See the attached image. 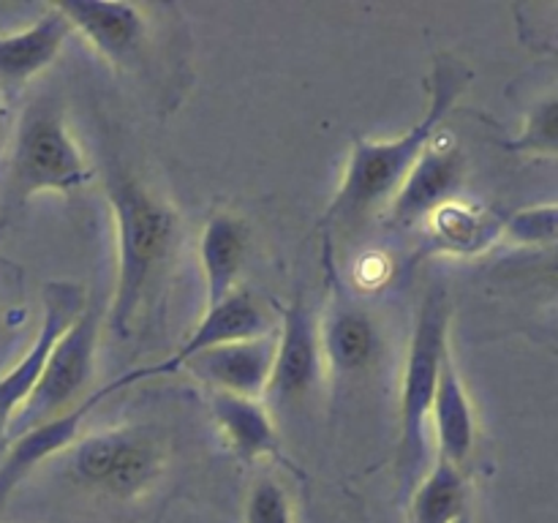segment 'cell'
I'll list each match as a JSON object with an SVG mask.
<instances>
[{"mask_svg": "<svg viewBox=\"0 0 558 523\" xmlns=\"http://www.w3.org/2000/svg\"><path fill=\"white\" fill-rule=\"evenodd\" d=\"M104 188L112 210L114 248H118L109 327L118 336H125L147 289L178 245L180 216L167 199L153 194L134 172H129L114 158L104 169Z\"/></svg>", "mask_w": 558, "mask_h": 523, "instance_id": "cell-1", "label": "cell"}, {"mask_svg": "<svg viewBox=\"0 0 558 523\" xmlns=\"http://www.w3.org/2000/svg\"><path fill=\"white\" fill-rule=\"evenodd\" d=\"M466 65L461 60L436 58L430 71V90L425 114L396 139H357L349 153L347 169H343L341 185L332 196L327 216L330 218H360L368 216L376 207L387 205L398 185L407 180L409 169L417 163L425 147L439 136L441 123L456 107L458 98L469 87Z\"/></svg>", "mask_w": 558, "mask_h": 523, "instance_id": "cell-2", "label": "cell"}, {"mask_svg": "<svg viewBox=\"0 0 558 523\" xmlns=\"http://www.w3.org/2000/svg\"><path fill=\"white\" fill-rule=\"evenodd\" d=\"M93 180L80 145L65 125L63 109L49 98L33 101L14 131L9 188L16 202L36 194H74Z\"/></svg>", "mask_w": 558, "mask_h": 523, "instance_id": "cell-3", "label": "cell"}, {"mask_svg": "<svg viewBox=\"0 0 558 523\" xmlns=\"http://www.w3.org/2000/svg\"><path fill=\"white\" fill-rule=\"evenodd\" d=\"M450 316L445 289L436 287L425 294L417 319H414L407 368H403L401 409H398V423H401L398 458H401V469L407 479L417 477L420 466H423L425 423H428L441 363L450 354Z\"/></svg>", "mask_w": 558, "mask_h": 523, "instance_id": "cell-4", "label": "cell"}, {"mask_svg": "<svg viewBox=\"0 0 558 523\" xmlns=\"http://www.w3.org/2000/svg\"><path fill=\"white\" fill-rule=\"evenodd\" d=\"M98 338H101V314L96 305H85L49 352L41 379L25 406L14 414L5 439L11 441L14 436L60 417L85 401V390L96 376Z\"/></svg>", "mask_w": 558, "mask_h": 523, "instance_id": "cell-5", "label": "cell"}, {"mask_svg": "<svg viewBox=\"0 0 558 523\" xmlns=\"http://www.w3.org/2000/svg\"><path fill=\"white\" fill-rule=\"evenodd\" d=\"M161 466V441L145 425L98 430L71 445V472L76 479L118 499H134L150 488Z\"/></svg>", "mask_w": 558, "mask_h": 523, "instance_id": "cell-6", "label": "cell"}, {"mask_svg": "<svg viewBox=\"0 0 558 523\" xmlns=\"http://www.w3.org/2000/svg\"><path fill=\"white\" fill-rule=\"evenodd\" d=\"M272 325L270 316H267L265 305L254 297L251 292H238L229 294L227 300H221L213 308H205V316L199 319V325L194 327L189 338L180 343L178 352L172 357L161 360L156 365H145L140 370H131V374H123L120 379H114V390H123V387L134 385V381H145V379H156V376L163 374H174L178 368L189 365L196 354L210 352V349L227 346V343H238V341H251V338H262L270 336Z\"/></svg>", "mask_w": 558, "mask_h": 523, "instance_id": "cell-7", "label": "cell"}, {"mask_svg": "<svg viewBox=\"0 0 558 523\" xmlns=\"http://www.w3.org/2000/svg\"><path fill=\"white\" fill-rule=\"evenodd\" d=\"M82 308H85V292H82V287L69 281L49 283L47 292H44L41 327H38L31 349H27L25 357L9 374L0 376V439H5V430H9L14 414L25 406L31 392L36 390L52 346L63 336L65 327L76 319V314Z\"/></svg>", "mask_w": 558, "mask_h": 523, "instance_id": "cell-8", "label": "cell"}, {"mask_svg": "<svg viewBox=\"0 0 558 523\" xmlns=\"http://www.w3.org/2000/svg\"><path fill=\"white\" fill-rule=\"evenodd\" d=\"M322 370H325V354H322L319 319L298 292L292 305L283 311L281 332L276 336V363L265 396L276 403L300 401L314 392Z\"/></svg>", "mask_w": 558, "mask_h": 523, "instance_id": "cell-9", "label": "cell"}, {"mask_svg": "<svg viewBox=\"0 0 558 523\" xmlns=\"http://www.w3.org/2000/svg\"><path fill=\"white\" fill-rule=\"evenodd\" d=\"M463 178H466V156L456 142L439 134L392 194L390 221L403 229L425 223L430 212L456 199Z\"/></svg>", "mask_w": 558, "mask_h": 523, "instance_id": "cell-10", "label": "cell"}, {"mask_svg": "<svg viewBox=\"0 0 558 523\" xmlns=\"http://www.w3.org/2000/svg\"><path fill=\"white\" fill-rule=\"evenodd\" d=\"M54 5L109 65L129 71L142 60L147 44V16L136 3L63 0Z\"/></svg>", "mask_w": 558, "mask_h": 523, "instance_id": "cell-11", "label": "cell"}, {"mask_svg": "<svg viewBox=\"0 0 558 523\" xmlns=\"http://www.w3.org/2000/svg\"><path fill=\"white\" fill-rule=\"evenodd\" d=\"M114 385L109 381L104 390L90 392L82 403H76L71 412L60 414V417L47 419V423L36 425V428L25 430V434L14 436L11 439L9 452L0 461V515H3L5 504H9L11 494L41 466L47 458H52L54 452L69 450L76 439H80V428L87 419V414L93 412L98 401H104L107 396H112Z\"/></svg>", "mask_w": 558, "mask_h": 523, "instance_id": "cell-12", "label": "cell"}, {"mask_svg": "<svg viewBox=\"0 0 558 523\" xmlns=\"http://www.w3.org/2000/svg\"><path fill=\"white\" fill-rule=\"evenodd\" d=\"M272 363H276V332L202 352L185 368L207 381L213 392L262 398L270 385Z\"/></svg>", "mask_w": 558, "mask_h": 523, "instance_id": "cell-13", "label": "cell"}, {"mask_svg": "<svg viewBox=\"0 0 558 523\" xmlns=\"http://www.w3.org/2000/svg\"><path fill=\"white\" fill-rule=\"evenodd\" d=\"M71 33H74L71 22L60 14L58 5H49L47 14L38 16L25 31L0 36V82L5 85L31 82L54 63Z\"/></svg>", "mask_w": 558, "mask_h": 523, "instance_id": "cell-14", "label": "cell"}, {"mask_svg": "<svg viewBox=\"0 0 558 523\" xmlns=\"http://www.w3.org/2000/svg\"><path fill=\"white\" fill-rule=\"evenodd\" d=\"M248 227L240 216L216 212L199 238L202 278H205V308H213L238 292L240 272L248 256Z\"/></svg>", "mask_w": 558, "mask_h": 523, "instance_id": "cell-15", "label": "cell"}, {"mask_svg": "<svg viewBox=\"0 0 558 523\" xmlns=\"http://www.w3.org/2000/svg\"><path fill=\"white\" fill-rule=\"evenodd\" d=\"M428 417L434 419L436 450H439L441 461L463 466V461L474 450L477 419H474L472 398H469L466 385H463L461 374H458L452 354H447L445 363H441Z\"/></svg>", "mask_w": 558, "mask_h": 523, "instance_id": "cell-16", "label": "cell"}, {"mask_svg": "<svg viewBox=\"0 0 558 523\" xmlns=\"http://www.w3.org/2000/svg\"><path fill=\"white\" fill-rule=\"evenodd\" d=\"M505 223L494 212L469 202L452 199L434 210L425 221L423 256H474L496 243Z\"/></svg>", "mask_w": 558, "mask_h": 523, "instance_id": "cell-17", "label": "cell"}, {"mask_svg": "<svg viewBox=\"0 0 558 523\" xmlns=\"http://www.w3.org/2000/svg\"><path fill=\"white\" fill-rule=\"evenodd\" d=\"M210 412L218 430L227 439L229 450L245 463L262 461V458L278 455V430L270 412L259 398L229 396V392H213Z\"/></svg>", "mask_w": 558, "mask_h": 523, "instance_id": "cell-18", "label": "cell"}, {"mask_svg": "<svg viewBox=\"0 0 558 523\" xmlns=\"http://www.w3.org/2000/svg\"><path fill=\"white\" fill-rule=\"evenodd\" d=\"M325 365L336 376H354L368 370L381 352L376 321L357 308H336L319 321Z\"/></svg>", "mask_w": 558, "mask_h": 523, "instance_id": "cell-19", "label": "cell"}, {"mask_svg": "<svg viewBox=\"0 0 558 523\" xmlns=\"http://www.w3.org/2000/svg\"><path fill=\"white\" fill-rule=\"evenodd\" d=\"M466 479L461 466L436 458L434 469L414 485L409 501V523H456L466 507Z\"/></svg>", "mask_w": 558, "mask_h": 523, "instance_id": "cell-20", "label": "cell"}, {"mask_svg": "<svg viewBox=\"0 0 558 523\" xmlns=\"http://www.w3.org/2000/svg\"><path fill=\"white\" fill-rule=\"evenodd\" d=\"M512 153H534V156H558V93L534 104L526 114L521 134L505 142Z\"/></svg>", "mask_w": 558, "mask_h": 523, "instance_id": "cell-21", "label": "cell"}, {"mask_svg": "<svg viewBox=\"0 0 558 523\" xmlns=\"http://www.w3.org/2000/svg\"><path fill=\"white\" fill-rule=\"evenodd\" d=\"M243 523H294L292 501L281 483L265 477L248 490L243 507Z\"/></svg>", "mask_w": 558, "mask_h": 523, "instance_id": "cell-22", "label": "cell"}, {"mask_svg": "<svg viewBox=\"0 0 558 523\" xmlns=\"http://www.w3.org/2000/svg\"><path fill=\"white\" fill-rule=\"evenodd\" d=\"M3 123H5V109H3V101H0V139H3Z\"/></svg>", "mask_w": 558, "mask_h": 523, "instance_id": "cell-23", "label": "cell"}, {"mask_svg": "<svg viewBox=\"0 0 558 523\" xmlns=\"http://www.w3.org/2000/svg\"><path fill=\"white\" fill-rule=\"evenodd\" d=\"M456 523H474V518H472V512H463L461 518H458Z\"/></svg>", "mask_w": 558, "mask_h": 523, "instance_id": "cell-24", "label": "cell"}]
</instances>
